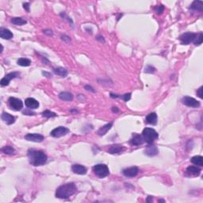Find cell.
Wrapping results in <instances>:
<instances>
[{
	"mask_svg": "<svg viewBox=\"0 0 203 203\" xmlns=\"http://www.w3.org/2000/svg\"><path fill=\"white\" fill-rule=\"evenodd\" d=\"M28 157L29 163L33 166H41L46 163L48 156L43 151L30 149L28 151Z\"/></svg>",
	"mask_w": 203,
	"mask_h": 203,
	"instance_id": "1",
	"label": "cell"
},
{
	"mask_svg": "<svg viewBox=\"0 0 203 203\" xmlns=\"http://www.w3.org/2000/svg\"><path fill=\"white\" fill-rule=\"evenodd\" d=\"M76 190H77V188L74 183H67L57 188V190L56 191V197L61 199L68 198L69 197L72 196L73 194L76 192Z\"/></svg>",
	"mask_w": 203,
	"mask_h": 203,
	"instance_id": "2",
	"label": "cell"
},
{
	"mask_svg": "<svg viewBox=\"0 0 203 203\" xmlns=\"http://www.w3.org/2000/svg\"><path fill=\"white\" fill-rule=\"evenodd\" d=\"M144 141L148 144H152L155 140H156L159 135L155 129L152 128H145L142 132Z\"/></svg>",
	"mask_w": 203,
	"mask_h": 203,
	"instance_id": "3",
	"label": "cell"
},
{
	"mask_svg": "<svg viewBox=\"0 0 203 203\" xmlns=\"http://www.w3.org/2000/svg\"><path fill=\"white\" fill-rule=\"evenodd\" d=\"M93 171L95 174L99 178H105L107 175H109L110 171H109L108 167L106 164H102V163H99V164H96L95 166L93 167Z\"/></svg>",
	"mask_w": 203,
	"mask_h": 203,
	"instance_id": "4",
	"label": "cell"
},
{
	"mask_svg": "<svg viewBox=\"0 0 203 203\" xmlns=\"http://www.w3.org/2000/svg\"><path fill=\"white\" fill-rule=\"evenodd\" d=\"M197 33H191V32H187L182 34L179 37V40L183 44H189L191 42H194V39L196 38Z\"/></svg>",
	"mask_w": 203,
	"mask_h": 203,
	"instance_id": "5",
	"label": "cell"
},
{
	"mask_svg": "<svg viewBox=\"0 0 203 203\" xmlns=\"http://www.w3.org/2000/svg\"><path fill=\"white\" fill-rule=\"evenodd\" d=\"M9 102V105L11 108L14 110V111H21L23 107V102H22V100H20L19 98H17L11 97L8 100Z\"/></svg>",
	"mask_w": 203,
	"mask_h": 203,
	"instance_id": "6",
	"label": "cell"
},
{
	"mask_svg": "<svg viewBox=\"0 0 203 203\" xmlns=\"http://www.w3.org/2000/svg\"><path fill=\"white\" fill-rule=\"evenodd\" d=\"M69 132V129L64 126H59L57 128L54 129L52 132H50V135L53 137H60L63 136H65Z\"/></svg>",
	"mask_w": 203,
	"mask_h": 203,
	"instance_id": "7",
	"label": "cell"
},
{
	"mask_svg": "<svg viewBox=\"0 0 203 203\" xmlns=\"http://www.w3.org/2000/svg\"><path fill=\"white\" fill-rule=\"evenodd\" d=\"M183 103L186 106H189V107H193V108H198L200 106V102L197 101L195 98L192 97H189V96H185L182 99Z\"/></svg>",
	"mask_w": 203,
	"mask_h": 203,
	"instance_id": "8",
	"label": "cell"
},
{
	"mask_svg": "<svg viewBox=\"0 0 203 203\" xmlns=\"http://www.w3.org/2000/svg\"><path fill=\"white\" fill-rule=\"evenodd\" d=\"M25 139L29 141L33 142H42L44 141V136L38 133H28L25 136Z\"/></svg>",
	"mask_w": 203,
	"mask_h": 203,
	"instance_id": "9",
	"label": "cell"
},
{
	"mask_svg": "<svg viewBox=\"0 0 203 203\" xmlns=\"http://www.w3.org/2000/svg\"><path fill=\"white\" fill-rule=\"evenodd\" d=\"M139 172V169L137 167H131V168H128L124 169L122 171V173L125 176L129 177V178H132L135 177Z\"/></svg>",
	"mask_w": 203,
	"mask_h": 203,
	"instance_id": "10",
	"label": "cell"
},
{
	"mask_svg": "<svg viewBox=\"0 0 203 203\" xmlns=\"http://www.w3.org/2000/svg\"><path fill=\"white\" fill-rule=\"evenodd\" d=\"M18 75V72H11L9 73V74H7L4 78H2V80H1V82H0V84H1V86H8L10 83V82L12 79H14Z\"/></svg>",
	"mask_w": 203,
	"mask_h": 203,
	"instance_id": "11",
	"label": "cell"
},
{
	"mask_svg": "<svg viewBox=\"0 0 203 203\" xmlns=\"http://www.w3.org/2000/svg\"><path fill=\"white\" fill-rule=\"evenodd\" d=\"M25 104H26V106L28 108L33 109V110L39 107V102L33 98H26V101H25Z\"/></svg>",
	"mask_w": 203,
	"mask_h": 203,
	"instance_id": "12",
	"label": "cell"
},
{
	"mask_svg": "<svg viewBox=\"0 0 203 203\" xmlns=\"http://www.w3.org/2000/svg\"><path fill=\"white\" fill-rule=\"evenodd\" d=\"M158 152H159V151H158V148H156V146L152 145L150 144L144 150V153L148 156H154L158 154Z\"/></svg>",
	"mask_w": 203,
	"mask_h": 203,
	"instance_id": "13",
	"label": "cell"
},
{
	"mask_svg": "<svg viewBox=\"0 0 203 203\" xmlns=\"http://www.w3.org/2000/svg\"><path fill=\"white\" fill-rule=\"evenodd\" d=\"M71 170L74 173L78 174H85L86 173V168L80 164H74L71 167Z\"/></svg>",
	"mask_w": 203,
	"mask_h": 203,
	"instance_id": "14",
	"label": "cell"
},
{
	"mask_svg": "<svg viewBox=\"0 0 203 203\" xmlns=\"http://www.w3.org/2000/svg\"><path fill=\"white\" fill-rule=\"evenodd\" d=\"M0 37L2 39L5 40H10L13 38V33H11V31L8 29H4V28H1L0 29Z\"/></svg>",
	"mask_w": 203,
	"mask_h": 203,
	"instance_id": "15",
	"label": "cell"
},
{
	"mask_svg": "<svg viewBox=\"0 0 203 203\" xmlns=\"http://www.w3.org/2000/svg\"><path fill=\"white\" fill-rule=\"evenodd\" d=\"M1 117H2V121L6 122L7 124H8V125H12V124H14V122H15L14 117L12 116L11 114H8V113H2Z\"/></svg>",
	"mask_w": 203,
	"mask_h": 203,
	"instance_id": "16",
	"label": "cell"
},
{
	"mask_svg": "<svg viewBox=\"0 0 203 203\" xmlns=\"http://www.w3.org/2000/svg\"><path fill=\"white\" fill-rule=\"evenodd\" d=\"M144 142V141L143 137H142V136H141V135H138V134H135L134 136L132 137V138L131 139V141H130L131 144H132V145H135V146L142 144Z\"/></svg>",
	"mask_w": 203,
	"mask_h": 203,
	"instance_id": "17",
	"label": "cell"
},
{
	"mask_svg": "<svg viewBox=\"0 0 203 203\" xmlns=\"http://www.w3.org/2000/svg\"><path fill=\"white\" fill-rule=\"evenodd\" d=\"M145 122L150 125H156L157 123V114L156 113H151L145 118Z\"/></svg>",
	"mask_w": 203,
	"mask_h": 203,
	"instance_id": "18",
	"label": "cell"
},
{
	"mask_svg": "<svg viewBox=\"0 0 203 203\" xmlns=\"http://www.w3.org/2000/svg\"><path fill=\"white\" fill-rule=\"evenodd\" d=\"M186 171L190 175H194V176H198L201 173V169L198 167H195V166H190L188 167L187 169H186Z\"/></svg>",
	"mask_w": 203,
	"mask_h": 203,
	"instance_id": "19",
	"label": "cell"
},
{
	"mask_svg": "<svg viewBox=\"0 0 203 203\" xmlns=\"http://www.w3.org/2000/svg\"><path fill=\"white\" fill-rule=\"evenodd\" d=\"M190 9L199 11V12H202L203 2L202 1H194L192 4L190 5Z\"/></svg>",
	"mask_w": 203,
	"mask_h": 203,
	"instance_id": "20",
	"label": "cell"
},
{
	"mask_svg": "<svg viewBox=\"0 0 203 203\" xmlns=\"http://www.w3.org/2000/svg\"><path fill=\"white\" fill-rule=\"evenodd\" d=\"M124 150V148L122 145L119 144H115V145L111 146V148H109V152L111 154H117L120 153Z\"/></svg>",
	"mask_w": 203,
	"mask_h": 203,
	"instance_id": "21",
	"label": "cell"
},
{
	"mask_svg": "<svg viewBox=\"0 0 203 203\" xmlns=\"http://www.w3.org/2000/svg\"><path fill=\"white\" fill-rule=\"evenodd\" d=\"M59 98L63 101L70 102L73 100V95L70 92H61L59 94Z\"/></svg>",
	"mask_w": 203,
	"mask_h": 203,
	"instance_id": "22",
	"label": "cell"
},
{
	"mask_svg": "<svg viewBox=\"0 0 203 203\" xmlns=\"http://www.w3.org/2000/svg\"><path fill=\"white\" fill-rule=\"evenodd\" d=\"M112 126H113L112 122L105 125V126H102V127H101V128H100L98 130V134L100 135V136H104V135L106 134V132H108V131L111 129V127H112Z\"/></svg>",
	"mask_w": 203,
	"mask_h": 203,
	"instance_id": "23",
	"label": "cell"
},
{
	"mask_svg": "<svg viewBox=\"0 0 203 203\" xmlns=\"http://www.w3.org/2000/svg\"><path fill=\"white\" fill-rule=\"evenodd\" d=\"M53 71H54L55 74H56L57 75H60L61 77H66L68 75V70L66 68H61V67L56 68L53 69Z\"/></svg>",
	"mask_w": 203,
	"mask_h": 203,
	"instance_id": "24",
	"label": "cell"
},
{
	"mask_svg": "<svg viewBox=\"0 0 203 203\" xmlns=\"http://www.w3.org/2000/svg\"><path fill=\"white\" fill-rule=\"evenodd\" d=\"M191 163L195 164V165L201 167V166L203 165L202 156H195L192 157V158H191Z\"/></svg>",
	"mask_w": 203,
	"mask_h": 203,
	"instance_id": "25",
	"label": "cell"
},
{
	"mask_svg": "<svg viewBox=\"0 0 203 203\" xmlns=\"http://www.w3.org/2000/svg\"><path fill=\"white\" fill-rule=\"evenodd\" d=\"M11 22L16 26H23L27 23L26 20H25L22 18H13L11 19Z\"/></svg>",
	"mask_w": 203,
	"mask_h": 203,
	"instance_id": "26",
	"label": "cell"
},
{
	"mask_svg": "<svg viewBox=\"0 0 203 203\" xmlns=\"http://www.w3.org/2000/svg\"><path fill=\"white\" fill-rule=\"evenodd\" d=\"M2 152L6 155H13L15 153V149L11 146H5L2 148Z\"/></svg>",
	"mask_w": 203,
	"mask_h": 203,
	"instance_id": "27",
	"label": "cell"
},
{
	"mask_svg": "<svg viewBox=\"0 0 203 203\" xmlns=\"http://www.w3.org/2000/svg\"><path fill=\"white\" fill-rule=\"evenodd\" d=\"M18 64L22 67H28L31 64V60L27 58H20L18 60Z\"/></svg>",
	"mask_w": 203,
	"mask_h": 203,
	"instance_id": "28",
	"label": "cell"
},
{
	"mask_svg": "<svg viewBox=\"0 0 203 203\" xmlns=\"http://www.w3.org/2000/svg\"><path fill=\"white\" fill-rule=\"evenodd\" d=\"M202 40H203V35L202 33H199L198 34H197L196 38L194 39V43L195 45H200L202 43Z\"/></svg>",
	"mask_w": 203,
	"mask_h": 203,
	"instance_id": "29",
	"label": "cell"
},
{
	"mask_svg": "<svg viewBox=\"0 0 203 203\" xmlns=\"http://www.w3.org/2000/svg\"><path fill=\"white\" fill-rule=\"evenodd\" d=\"M42 115H43L44 117H56V114L55 113L51 112L50 111H44V112L42 113Z\"/></svg>",
	"mask_w": 203,
	"mask_h": 203,
	"instance_id": "30",
	"label": "cell"
},
{
	"mask_svg": "<svg viewBox=\"0 0 203 203\" xmlns=\"http://www.w3.org/2000/svg\"><path fill=\"white\" fill-rule=\"evenodd\" d=\"M145 71L146 73H154L156 71V68L154 67H152V65H148V66L145 68Z\"/></svg>",
	"mask_w": 203,
	"mask_h": 203,
	"instance_id": "31",
	"label": "cell"
},
{
	"mask_svg": "<svg viewBox=\"0 0 203 203\" xmlns=\"http://www.w3.org/2000/svg\"><path fill=\"white\" fill-rule=\"evenodd\" d=\"M119 98H122L125 102H128L131 98V93H128V94H126L122 96H119Z\"/></svg>",
	"mask_w": 203,
	"mask_h": 203,
	"instance_id": "32",
	"label": "cell"
},
{
	"mask_svg": "<svg viewBox=\"0 0 203 203\" xmlns=\"http://www.w3.org/2000/svg\"><path fill=\"white\" fill-rule=\"evenodd\" d=\"M163 10H164V7H163V6H158V7H156V13L158 14H161L163 13Z\"/></svg>",
	"mask_w": 203,
	"mask_h": 203,
	"instance_id": "33",
	"label": "cell"
},
{
	"mask_svg": "<svg viewBox=\"0 0 203 203\" xmlns=\"http://www.w3.org/2000/svg\"><path fill=\"white\" fill-rule=\"evenodd\" d=\"M197 95H198V96L200 98H203V96H202V95H202V86H201V87H200V88L198 90V91H197Z\"/></svg>",
	"mask_w": 203,
	"mask_h": 203,
	"instance_id": "34",
	"label": "cell"
},
{
	"mask_svg": "<svg viewBox=\"0 0 203 203\" xmlns=\"http://www.w3.org/2000/svg\"><path fill=\"white\" fill-rule=\"evenodd\" d=\"M23 7H24V9L26 10V11L29 12V2H25L23 3Z\"/></svg>",
	"mask_w": 203,
	"mask_h": 203,
	"instance_id": "35",
	"label": "cell"
},
{
	"mask_svg": "<svg viewBox=\"0 0 203 203\" xmlns=\"http://www.w3.org/2000/svg\"><path fill=\"white\" fill-rule=\"evenodd\" d=\"M85 89H86V91H91V92H95V91L92 86H88V85H86V86H85Z\"/></svg>",
	"mask_w": 203,
	"mask_h": 203,
	"instance_id": "36",
	"label": "cell"
},
{
	"mask_svg": "<svg viewBox=\"0 0 203 203\" xmlns=\"http://www.w3.org/2000/svg\"><path fill=\"white\" fill-rule=\"evenodd\" d=\"M62 40H64V41H67L68 42H69L70 41H71V39L68 37V36H62Z\"/></svg>",
	"mask_w": 203,
	"mask_h": 203,
	"instance_id": "37",
	"label": "cell"
},
{
	"mask_svg": "<svg viewBox=\"0 0 203 203\" xmlns=\"http://www.w3.org/2000/svg\"><path fill=\"white\" fill-rule=\"evenodd\" d=\"M112 111L114 113H119V109L117 107H112Z\"/></svg>",
	"mask_w": 203,
	"mask_h": 203,
	"instance_id": "38",
	"label": "cell"
},
{
	"mask_svg": "<svg viewBox=\"0 0 203 203\" xmlns=\"http://www.w3.org/2000/svg\"><path fill=\"white\" fill-rule=\"evenodd\" d=\"M44 33H46V34H49V35H53V32L51 30H44Z\"/></svg>",
	"mask_w": 203,
	"mask_h": 203,
	"instance_id": "39",
	"label": "cell"
},
{
	"mask_svg": "<svg viewBox=\"0 0 203 203\" xmlns=\"http://www.w3.org/2000/svg\"><path fill=\"white\" fill-rule=\"evenodd\" d=\"M43 75H46L47 77H49V78L52 77V75H51V74H49V73H48V72H43Z\"/></svg>",
	"mask_w": 203,
	"mask_h": 203,
	"instance_id": "40",
	"label": "cell"
}]
</instances>
